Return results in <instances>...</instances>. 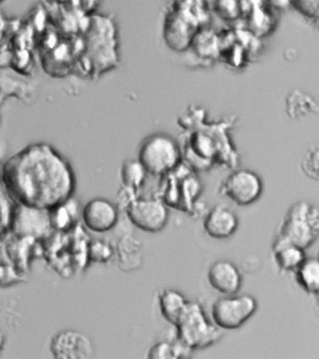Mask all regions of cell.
Instances as JSON below:
<instances>
[{
	"mask_svg": "<svg viewBox=\"0 0 319 359\" xmlns=\"http://www.w3.org/2000/svg\"><path fill=\"white\" fill-rule=\"evenodd\" d=\"M271 252L274 263L281 273H295L307 258L304 248L291 243L278 235L274 238Z\"/></svg>",
	"mask_w": 319,
	"mask_h": 359,
	"instance_id": "cell-15",
	"label": "cell"
},
{
	"mask_svg": "<svg viewBox=\"0 0 319 359\" xmlns=\"http://www.w3.org/2000/svg\"><path fill=\"white\" fill-rule=\"evenodd\" d=\"M148 172L141 165L140 161L129 158L124 161L121 167V182L124 187L140 191L146 183Z\"/></svg>",
	"mask_w": 319,
	"mask_h": 359,
	"instance_id": "cell-22",
	"label": "cell"
},
{
	"mask_svg": "<svg viewBox=\"0 0 319 359\" xmlns=\"http://www.w3.org/2000/svg\"><path fill=\"white\" fill-rule=\"evenodd\" d=\"M171 1L173 2L174 6H181V5L188 4L191 0H171Z\"/></svg>",
	"mask_w": 319,
	"mask_h": 359,
	"instance_id": "cell-32",
	"label": "cell"
},
{
	"mask_svg": "<svg viewBox=\"0 0 319 359\" xmlns=\"http://www.w3.org/2000/svg\"><path fill=\"white\" fill-rule=\"evenodd\" d=\"M43 243L29 236H17L12 233L1 236V255L8 263L15 266L20 273L26 275L31 263L38 255H43Z\"/></svg>",
	"mask_w": 319,
	"mask_h": 359,
	"instance_id": "cell-9",
	"label": "cell"
},
{
	"mask_svg": "<svg viewBox=\"0 0 319 359\" xmlns=\"http://www.w3.org/2000/svg\"><path fill=\"white\" fill-rule=\"evenodd\" d=\"M76 188L71 163L45 142L27 144L2 163L1 189L27 207L54 210L73 197Z\"/></svg>",
	"mask_w": 319,
	"mask_h": 359,
	"instance_id": "cell-1",
	"label": "cell"
},
{
	"mask_svg": "<svg viewBox=\"0 0 319 359\" xmlns=\"http://www.w3.org/2000/svg\"><path fill=\"white\" fill-rule=\"evenodd\" d=\"M50 352L57 359H87L95 355V348L87 335L76 330H61L50 342Z\"/></svg>",
	"mask_w": 319,
	"mask_h": 359,
	"instance_id": "cell-10",
	"label": "cell"
},
{
	"mask_svg": "<svg viewBox=\"0 0 319 359\" xmlns=\"http://www.w3.org/2000/svg\"><path fill=\"white\" fill-rule=\"evenodd\" d=\"M2 1H4V0H2Z\"/></svg>",
	"mask_w": 319,
	"mask_h": 359,
	"instance_id": "cell-35",
	"label": "cell"
},
{
	"mask_svg": "<svg viewBox=\"0 0 319 359\" xmlns=\"http://www.w3.org/2000/svg\"><path fill=\"white\" fill-rule=\"evenodd\" d=\"M316 305H318V307L319 309V294H316Z\"/></svg>",
	"mask_w": 319,
	"mask_h": 359,
	"instance_id": "cell-33",
	"label": "cell"
},
{
	"mask_svg": "<svg viewBox=\"0 0 319 359\" xmlns=\"http://www.w3.org/2000/svg\"><path fill=\"white\" fill-rule=\"evenodd\" d=\"M0 202H1V236L10 232L13 214H15L16 203L13 201L6 191L1 189L0 193Z\"/></svg>",
	"mask_w": 319,
	"mask_h": 359,
	"instance_id": "cell-25",
	"label": "cell"
},
{
	"mask_svg": "<svg viewBox=\"0 0 319 359\" xmlns=\"http://www.w3.org/2000/svg\"><path fill=\"white\" fill-rule=\"evenodd\" d=\"M301 170L313 182H319V144L308 147L301 161Z\"/></svg>",
	"mask_w": 319,
	"mask_h": 359,
	"instance_id": "cell-24",
	"label": "cell"
},
{
	"mask_svg": "<svg viewBox=\"0 0 319 359\" xmlns=\"http://www.w3.org/2000/svg\"><path fill=\"white\" fill-rule=\"evenodd\" d=\"M319 112L318 102L310 94L294 89L285 99V113L291 119H299Z\"/></svg>",
	"mask_w": 319,
	"mask_h": 359,
	"instance_id": "cell-19",
	"label": "cell"
},
{
	"mask_svg": "<svg viewBox=\"0 0 319 359\" xmlns=\"http://www.w3.org/2000/svg\"><path fill=\"white\" fill-rule=\"evenodd\" d=\"M264 183L257 172L250 169H236L222 180L219 194L239 207H248L259 201Z\"/></svg>",
	"mask_w": 319,
	"mask_h": 359,
	"instance_id": "cell-6",
	"label": "cell"
},
{
	"mask_svg": "<svg viewBox=\"0 0 319 359\" xmlns=\"http://www.w3.org/2000/svg\"><path fill=\"white\" fill-rule=\"evenodd\" d=\"M297 285L308 294H319V259L306 258L294 273Z\"/></svg>",
	"mask_w": 319,
	"mask_h": 359,
	"instance_id": "cell-20",
	"label": "cell"
},
{
	"mask_svg": "<svg viewBox=\"0 0 319 359\" xmlns=\"http://www.w3.org/2000/svg\"><path fill=\"white\" fill-rule=\"evenodd\" d=\"M318 258L319 259V252H318Z\"/></svg>",
	"mask_w": 319,
	"mask_h": 359,
	"instance_id": "cell-34",
	"label": "cell"
},
{
	"mask_svg": "<svg viewBox=\"0 0 319 359\" xmlns=\"http://www.w3.org/2000/svg\"><path fill=\"white\" fill-rule=\"evenodd\" d=\"M174 327L177 338L194 351L212 347L223 337L221 328L209 319L199 302L190 300Z\"/></svg>",
	"mask_w": 319,
	"mask_h": 359,
	"instance_id": "cell-3",
	"label": "cell"
},
{
	"mask_svg": "<svg viewBox=\"0 0 319 359\" xmlns=\"http://www.w3.org/2000/svg\"><path fill=\"white\" fill-rule=\"evenodd\" d=\"M127 218L135 227L143 232H162L169 222L168 205L157 197L143 198L139 196L126 210Z\"/></svg>",
	"mask_w": 319,
	"mask_h": 359,
	"instance_id": "cell-7",
	"label": "cell"
},
{
	"mask_svg": "<svg viewBox=\"0 0 319 359\" xmlns=\"http://www.w3.org/2000/svg\"><path fill=\"white\" fill-rule=\"evenodd\" d=\"M119 269L123 272L139 271L143 263V244L132 236L119 239L115 250Z\"/></svg>",
	"mask_w": 319,
	"mask_h": 359,
	"instance_id": "cell-16",
	"label": "cell"
},
{
	"mask_svg": "<svg viewBox=\"0 0 319 359\" xmlns=\"http://www.w3.org/2000/svg\"><path fill=\"white\" fill-rule=\"evenodd\" d=\"M277 235L307 249L319 238V205L297 202L288 208Z\"/></svg>",
	"mask_w": 319,
	"mask_h": 359,
	"instance_id": "cell-4",
	"label": "cell"
},
{
	"mask_svg": "<svg viewBox=\"0 0 319 359\" xmlns=\"http://www.w3.org/2000/svg\"><path fill=\"white\" fill-rule=\"evenodd\" d=\"M292 7L308 20L319 24V0H292Z\"/></svg>",
	"mask_w": 319,
	"mask_h": 359,
	"instance_id": "cell-27",
	"label": "cell"
},
{
	"mask_svg": "<svg viewBox=\"0 0 319 359\" xmlns=\"http://www.w3.org/2000/svg\"><path fill=\"white\" fill-rule=\"evenodd\" d=\"M54 232L50 210L27 207L16 203L10 233L43 241Z\"/></svg>",
	"mask_w": 319,
	"mask_h": 359,
	"instance_id": "cell-8",
	"label": "cell"
},
{
	"mask_svg": "<svg viewBox=\"0 0 319 359\" xmlns=\"http://www.w3.org/2000/svg\"><path fill=\"white\" fill-rule=\"evenodd\" d=\"M198 1L201 2V4L205 7L207 6L212 8L213 4H215L216 0H198Z\"/></svg>",
	"mask_w": 319,
	"mask_h": 359,
	"instance_id": "cell-31",
	"label": "cell"
},
{
	"mask_svg": "<svg viewBox=\"0 0 319 359\" xmlns=\"http://www.w3.org/2000/svg\"><path fill=\"white\" fill-rule=\"evenodd\" d=\"M27 282L24 275L20 273L15 266L10 264L1 262V287L18 285Z\"/></svg>",
	"mask_w": 319,
	"mask_h": 359,
	"instance_id": "cell-28",
	"label": "cell"
},
{
	"mask_svg": "<svg viewBox=\"0 0 319 359\" xmlns=\"http://www.w3.org/2000/svg\"><path fill=\"white\" fill-rule=\"evenodd\" d=\"M190 302L181 293L174 289H163L158 294V304L163 318L176 327L180 317Z\"/></svg>",
	"mask_w": 319,
	"mask_h": 359,
	"instance_id": "cell-18",
	"label": "cell"
},
{
	"mask_svg": "<svg viewBox=\"0 0 319 359\" xmlns=\"http://www.w3.org/2000/svg\"><path fill=\"white\" fill-rule=\"evenodd\" d=\"M82 210L80 202L74 196L71 197L68 201L50 210L52 228L59 232H69L74 229L80 217H82Z\"/></svg>",
	"mask_w": 319,
	"mask_h": 359,
	"instance_id": "cell-17",
	"label": "cell"
},
{
	"mask_svg": "<svg viewBox=\"0 0 319 359\" xmlns=\"http://www.w3.org/2000/svg\"><path fill=\"white\" fill-rule=\"evenodd\" d=\"M193 351L184 342L180 341L176 335L173 341L165 339L153 345L147 353V358L152 359L188 358L192 355Z\"/></svg>",
	"mask_w": 319,
	"mask_h": 359,
	"instance_id": "cell-21",
	"label": "cell"
},
{
	"mask_svg": "<svg viewBox=\"0 0 319 359\" xmlns=\"http://www.w3.org/2000/svg\"><path fill=\"white\" fill-rule=\"evenodd\" d=\"M120 210L110 200L96 197L88 201L82 210V222L91 232L102 233L109 232L116 226Z\"/></svg>",
	"mask_w": 319,
	"mask_h": 359,
	"instance_id": "cell-11",
	"label": "cell"
},
{
	"mask_svg": "<svg viewBox=\"0 0 319 359\" xmlns=\"http://www.w3.org/2000/svg\"><path fill=\"white\" fill-rule=\"evenodd\" d=\"M274 10H285L288 7H292V0H266Z\"/></svg>",
	"mask_w": 319,
	"mask_h": 359,
	"instance_id": "cell-29",
	"label": "cell"
},
{
	"mask_svg": "<svg viewBox=\"0 0 319 359\" xmlns=\"http://www.w3.org/2000/svg\"><path fill=\"white\" fill-rule=\"evenodd\" d=\"M212 9L223 20L232 21L238 18L240 4L238 0H216Z\"/></svg>",
	"mask_w": 319,
	"mask_h": 359,
	"instance_id": "cell-26",
	"label": "cell"
},
{
	"mask_svg": "<svg viewBox=\"0 0 319 359\" xmlns=\"http://www.w3.org/2000/svg\"><path fill=\"white\" fill-rule=\"evenodd\" d=\"M207 278L211 287L222 296L238 294L242 288V272L232 261L213 262L208 269Z\"/></svg>",
	"mask_w": 319,
	"mask_h": 359,
	"instance_id": "cell-13",
	"label": "cell"
},
{
	"mask_svg": "<svg viewBox=\"0 0 319 359\" xmlns=\"http://www.w3.org/2000/svg\"><path fill=\"white\" fill-rule=\"evenodd\" d=\"M257 310L259 303L251 294H227L213 302L211 316L222 330H235L242 327Z\"/></svg>",
	"mask_w": 319,
	"mask_h": 359,
	"instance_id": "cell-5",
	"label": "cell"
},
{
	"mask_svg": "<svg viewBox=\"0 0 319 359\" xmlns=\"http://www.w3.org/2000/svg\"><path fill=\"white\" fill-rule=\"evenodd\" d=\"M115 255V250L109 242L104 239H93L88 246V258L90 263L105 264L109 263Z\"/></svg>",
	"mask_w": 319,
	"mask_h": 359,
	"instance_id": "cell-23",
	"label": "cell"
},
{
	"mask_svg": "<svg viewBox=\"0 0 319 359\" xmlns=\"http://www.w3.org/2000/svg\"><path fill=\"white\" fill-rule=\"evenodd\" d=\"M183 158L179 142L169 133H152L139 144L137 158L153 177L170 174L181 165Z\"/></svg>",
	"mask_w": 319,
	"mask_h": 359,
	"instance_id": "cell-2",
	"label": "cell"
},
{
	"mask_svg": "<svg viewBox=\"0 0 319 359\" xmlns=\"http://www.w3.org/2000/svg\"><path fill=\"white\" fill-rule=\"evenodd\" d=\"M83 10L87 11L88 13L95 10L99 6V0H77Z\"/></svg>",
	"mask_w": 319,
	"mask_h": 359,
	"instance_id": "cell-30",
	"label": "cell"
},
{
	"mask_svg": "<svg viewBox=\"0 0 319 359\" xmlns=\"http://www.w3.org/2000/svg\"><path fill=\"white\" fill-rule=\"evenodd\" d=\"M240 221L237 213L232 208L216 205L204 217V229L210 238L227 239L234 236L239 229Z\"/></svg>",
	"mask_w": 319,
	"mask_h": 359,
	"instance_id": "cell-14",
	"label": "cell"
},
{
	"mask_svg": "<svg viewBox=\"0 0 319 359\" xmlns=\"http://www.w3.org/2000/svg\"><path fill=\"white\" fill-rule=\"evenodd\" d=\"M197 32L185 8L174 6L164 22V40L168 46L174 51H185L190 47Z\"/></svg>",
	"mask_w": 319,
	"mask_h": 359,
	"instance_id": "cell-12",
	"label": "cell"
}]
</instances>
